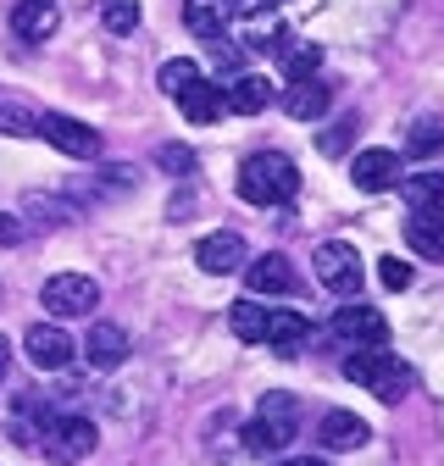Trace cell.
Masks as SVG:
<instances>
[{"label": "cell", "instance_id": "1", "mask_svg": "<svg viewBox=\"0 0 444 466\" xmlns=\"http://www.w3.org/2000/svg\"><path fill=\"white\" fill-rule=\"evenodd\" d=\"M345 378L356 389H372L383 405H400L411 394V367L400 356H388L383 344H356L350 356H345Z\"/></svg>", "mask_w": 444, "mask_h": 466}, {"label": "cell", "instance_id": "2", "mask_svg": "<svg viewBox=\"0 0 444 466\" xmlns=\"http://www.w3.org/2000/svg\"><path fill=\"white\" fill-rule=\"evenodd\" d=\"M239 195L250 206H284L300 195V167L289 156H278V150H261L239 167Z\"/></svg>", "mask_w": 444, "mask_h": 466}, {"label": "cell", "instance_id": "3", "mask_svg": "<svg viewBox=\"0 0 444 466\" xmlns=\"http://www.w3.org/2000/svg\"><path fill=\"white\" fill-rule=\"evenodd\" d=\"M300 422H295V400L289 394H267L256 405V417L245 422V450L250 455H284L295 444Z\"/></svg>", "mask_w": 444, "mask_h": 466}, {"label": "cell", "instance_id": "4", "mask_svg": "<svg viewBox=\"0 0 444 466\" xmlns=\"http://www.w3.org/2000/svg\"><path fill=\"white\" fill-rule=\"evenodd\" d=\"M39 300H45L50 317H89L100 306V283L84 278V272H56V278H45Z\"/></svg>", "mask_w": 444, "mask_h": 466}, {"label": "cell", "instance_id": "5", "mask_svg": "<svg viewBox=\"0 0 444 466\" xmlns=\"http://www.w3.org/2000/svg\"><path fill=\"white\" fill-rule=\"evenodd\" d=\"M39 450H45L50 466H78V461L95 450V422H89V417H50Z\"/></svg>", "mask_w": 444, "mask_h": 466}, {"label": "cell", "instance_id": "6", "mask_svg": "<svg viewBox=\"0 0 444 466\" xmlns=\"http://www.w3.org/2000/svg\"><path fill=\"white\" fill-rule=\"evenodd\" d=\"M23 350H28V361H34L39 372H62V367H73V356H78L73 333L56 328V322H34V328L23 333Z\"/></svg>", "mask_w": 444, "mask_h": 466}, {"label": "cell", "instance_id": "7", "mask_svg": "<svg viewBox=\"0 0 444 466\" xmlns=\"http://www.w3.org/2000/svg\"><path fill=\"white\" fill-rule=\"evenodd\" d=\"M39 139H50L62 156H78V161L100 156V134L89 123H78V116H67V111H45L39 116Z\"/></svg>", "mask_w": 444, "mask_h": 466}, {"label": "cell", "instance_id": "8", "mask_svg": "<svg viewBox=\"0 0 444 466\" xmlns=\"http://www.w3.org/2000/svg\"><path fill=\"white\" fill-rule=\"evenodd\" d=\"M311 267H317V283L322 289H333V295H361V261H356V250L350 245H322L317 256H311Z\"/></svg>", "mask_w": 444, "mask_h": 466}, {"label": "cell", "instance_id": "9", "mask_svg": "<svg viewBox=\"0 0 444 466\" xmlns=\"http://www.w3.org/2000/svg\"><path fill=\"white\" fill-rule=\"evenodd\" d=\"M350 178H356V189L361 195H388V189H400V156L395 150H361L356 161H350Z\"/></svg>", "mask_w": 444, "mask_h": 466}, {"label": "cell", "instance_id": "10", "mask_svg": "<svg viewBox=\"0 0 444 466\" xmlns=\"http://www.w3.org/2000/svg\"><path fill=\"white\" fill-rule=\"evenodd\" d=\"M333 333H339L345 344H388L383 311H372V306H361V300H345L339 311H333Z\"/></svg>", "mask_w": 444, "mask_h": 466}, {"label": "cell", "instance_id": "11", "mask_svg": "<svg viewBox=\"0 0 444 466\" xmlns=\"http://www.w3.org/2000/svg\"><path fill=\"white\" fill-rule=\"evenodd\" d=\"M245 239L239 233H206V239L195 245V261H200V272H211V278H222V272H239L245 267Z\"/></svg>", "mask_w": 444, "mask_h": 466}, {"label": "cell", "instance_id": "12", "mask_svg": "<svg viewBox=\"0 0 444 466\" xmlns=\"http://www.w3.org/2000/svg\"><path fill=\"white\" fill-rule=\"evenodd\" d=\"M406 245L444 267V206H422V211L406 217Z\"/></svg>", "mask_w": 444, "mask_h": 466}, {"label": "cell", "instance_id": "13", "mask_svg": "<svg viewBox=\"0 0 444 466\" xmlns=\"http://www.w3.org/2000/svg\"><path fill=\"white\" fill-rule=\"evenodd\" d=\"M261 344H272L278 356H300V350L311 344V322L300 311H267V333Z\"/></svg>", "mask_w": 444, "mask_h": 466}, {"label": "cell", "instance_id": "14", "mask_svg": "<svg viewBox=\"0 0 444 466\" xmlns=\"http://www.w3.org/2000/svg\"><path fill=\"white\" fill-rule=\"evenodd\" d=\"M56 23H62L56 0H17V6H12V34H17V39H28V45L50 39V34H56Z\"/></svg>", "mask_w": 444, "mask_h": 466}, {"label": "cell", "instance_id": "15", "mask_svg": "<svg viewBox=\"0 0 444 466\" xmlns=\"http://www.w3.org/2000/svg\"><path fill=\"white\" fill-rule=\"evenodd\" d=\"M317 439H322V450H361V444L372 439V428H367L356 411H322Z\"/></svg>", "mask_w": 444, "mask_h": 466}, {"label": "cell", "instance_id": "16", "mask_svg": "<svg viewBox=\"0 0 444 466\" xmlns=\"http://www.w3.org/2000/svg\"><path fill=\"white\" fill-rule=\"evenodd\" d=\"M245 283H250V295H289L295 267L284 256H256V261H245Z\"/></svg>", "mask_w": 444, "mask_h": 466}, {"label": "cell", "instance_id": "17", "mask_svg": "<svg viewBox=\"0 0 444 466\" xmlns=\"http://www.w3.org/2000/svg\"><path fill=\"white\" fill-rule=\"evenodd\" d=\"M84 356H89V367H123L128 361V333L117 322H95L89 339H84Z\"/></svg>", "mask_w": 444, "mask_h": 466}, {"label": "cell", "instance_id": "18", "mask_svg": "<svg viewBox=\"0 0 444 466\" xmlns=\"http://www.w3.org/2000/svg\"><path fill=\"white\" fill-rule=\"evenodd\" d=\"M328 100H333V89L322 78H300V84L284 89V111L295 116V123H317V116L328 111Z\"/></svg>", "mask_w": 444, "mask_h": 466}, {"label": "cell", "instance_id": "19", "mask_svg": "<svg viewBox=\"0 0 444 466\" xmlns=\"http://www.w3.org/2000/svg\"><path fill=\"white\" fill-rule=\"evenodd\" d=\"M222 106L239 111V116H256V111L272 106V84L256 78V73H239V78H228V89H222Z\"/></svg>", "mask_w": 444, "mask_h": 466}, {"label": "cell", "instance_id": "20", "mask_svg": "<svg viewBox=\"0 0 444 466\" xmlns=\"http://www.w3.org/2000/svg\"><path fill=\"white\" fill-rule=\"evenodd\" d=\"M178 106H184V116L189 123H217V111H222V89L211 84V78H195L184 95H173Z\"/></svg>", "mask_w": 444, "mask_h": 466}, {"label": "cell", "instance_id": "21", "mask_svg": "<svg viewBox=\"0 0 444 466\" xmlns=\"http://www.w3.org/2000/svg\"><path fill=\"white\" fill-rule=\"evenodd\" d=\"M184 23H189V34H200V39H222L228 12H222L217 0H184Z\"/></svg>", "mask_w": 444, "mask_h": 466}, {"label": "cell", "instance_id": "22", "mask_svg": "<svg viewBox=\"0 0 444 466\" xmlns=\"http://www.w3.org/2000/svg\"><path fill=\"white\" fill-rule=\"evenodd\" d=\"M400 195L411 211L422 206H444V172H411V178H400Z\"/></svg>", "mask_w": 444, "mask_h": 466}, {"label": "cell", "instance_id": "23", "mask_svg": "<svg viewBox=\"0 0 444 466\" xmlns=\"http://www.w3.org/2000/svg\"><path fill=\"white\" fill-rule=\"evenodd\" d=\"M228 328H234V339H245V344H261V333H267V306H261V300H234V311H228Z\"/></svg>", "mask_w": 444, "mask_h": 466}, {"label": "cell", "instance_id": "24", "mask_svg": "<svg viewBox=\"0 0 444 466\" xmlns=\"http://www.w3.org/2000/svg\"><path fill=\"white\" fill-rule=\"evenodd\" d=\"M139 17H145V12H139V0H100V23H106V34H117V39L134 34Z\"/></svg>", "mask_w": 444, "mask_h": 466}, {"label": "cell", "instance_id": "25", "mask_svg": "<svg viewBox=\"0 0 444 466\" xmlns=\"http://www.w3.org/2000/svg\"><path fill=\"white\" fill-rule=\"evenodd\" d=\"M439 145H444V123H433V116L411 123V134H406V150H411V156H433Z\"/></svg>", "mask_w": 444, "mask_h": 466}, {"label": "cell", "instance_id": "26", "mask_svg": "<svg viewBox=\"0 0 444 466\" xmlns=\"http://www.w3.org/2000/svg\"><path fill=\"white\" fill-rule=\"evenodd\" d=\"M317 67H322V50H317V45H300L289 62H284V78L300 84V78H317Z\"/></svg>", "mask_w": 444, "mask_h": 466}, {"label": "cell", "instance_id": "27", "mask_svg": "<svg viewBox=\"0 0 444 466\" xmlns=\"http://www.w3.org/2000/svg\"><path fill=\"white\" fill-rule=\"evenodd\" d=\"M0 134H39V116L28 111V106H0Z\"/></svg>", "mask_w": 444, "mask_h": 466}, {"label": "cell", "instance_id": "28", "mask_svg": "<svg viewBox=\"0 0 444 466\" xmlns=\"http://www.w3.org/2000/svg\"><path fill=\"white\" fill-rule=\"evenodd\" d=\"M195 78H200L195 62H166V67H161V95H184Z\"/></svg>", "mask_w": 444, "mask_h": 466}, {"label": "cell", "instance_id": "29", "mask_svg": "<svg viewBox=\"0 0 444 466\" xmlns=\"http://www.w3.org/2000/svg\"><path fill=\"white\" fill-rule=\"evenodd\" d=\"M156 161H161V172H178V178H184V172H195V150L189 145H161Z\"/></svg>", "mask_w": 444, "mask_h": 466}, {"label": "cell", "instance_id": "30", "mask_svg": "<svg viewBox=\"0 0 444 466\" xmlns=\"http://www.w3.org/2000/svg\"><path fill=\"white\" fill-rule=\"evenodd\" d=\"M378 278H383V289H395V295H400V289H411V267L400 256H383L378 261Z\"/></svg>", "mask_w": 444, "mask_h": 466}, {"label": "cell", "instance_id": "31", "mask_svg": "<svg viewBox=\"0 0 444 466\" xmlns=\"http://www.w3.org/2000/svg\"><path fill=\"white\" fill-rule=\"evenodd\" d=\"M350 139H356V123H339V128H328L317 145H322V156H339V150H350Z\"/></svg>", "mask_w": 444, "mask_h": 466}, {"label": "cell", "instance_id": "32", "mask_svg": "<svg viewBox=\"0 0 444 466\" xmlns=\"http://www.w3.org/2000/svg\"><path fill=\"white\" fill-rule=\"evenodd\" d=\"M17 239H23V222L12 211H0V245H17Z\"/></svg>", "mask_w": 444, "mask_h": 466}, {"label": "cell", "instance_id": "33", "mask_svg": "<svg viewBox=\"0 0 444 466\" xmlns=\"http://www.w3.org/2000/svg\"><path fill=\"white\" fill-rule=\"evenodd\" d=\"M217 6L228 12V17H239V12H250V0H217Z\"/></svg>", "mask_w": 444, "mask_h": 466}, {"label": "cell", "instance_id": "34", "mask_svg": "<svg viewBox=\"0 0 444 466\" xmlns=\"http://www.w3.org/2000/svg\"><path fill=\"white\" fill-rule=\"evenodd\" d=\"M6 367H12V344L0 339V378H6Z\"/></svg>", "mask_w": 444, "mask_h": 466}, {"label": "cell", "instance_id": "35", "mask_svg": "<svg viewBox=\"0 0 444 466\" xmlns=\"http://www.w3.org/2000/svg\"><path fill=\"white\" fill-rule=\"evenodd\" d=\"M284 466H328V461H311V455H295V461H284Z\"/></svg>", "mask_w": 444, "mask_h": 466}]
</instances>
